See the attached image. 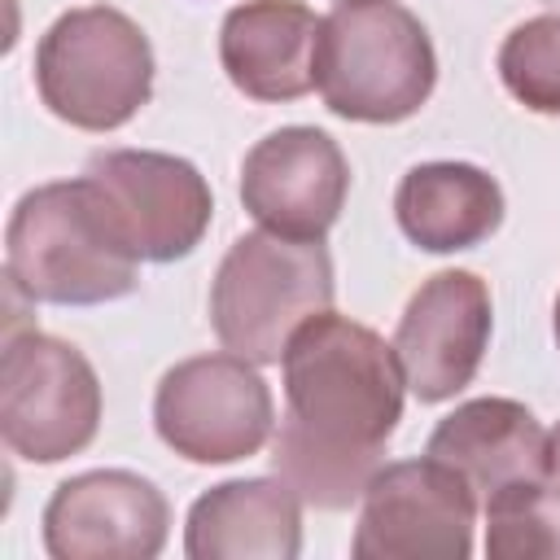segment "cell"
I'll return each instance as SVG.
<instances>
[{"mask_svg":"<svg viewBox=\"0 0 560 560\" xmlns=\"http://www.w3.org/2000/svg\"><path fill=\"white\" fill-rule=\"evenodd\" d=\"M284 420L271 442L276 477L302 503L341 512L363 499L381 451L402 420V363L394 341L332 306L298 324L280 354Z\"/></svg>","mask_w":560,"mask_h":560,"instance_id":"6da1fadb","label":"cell"},{"mask_svg":"<svg viewBox=\"0 0 560 560\" xmlns=\"http://www.w3.org/2000/svg\"><path fill=\"white\" fill-rule=\"evenodd\" d=\"M4 280L26 302L101 306L140 289V254L92 175L18 197L4 228Z\"/></svg>","mask_w":560,"mask_h":560,"instance_id":"7a4b0ae2","label":"cell"},{"mask_svg":"<svg viewBox=\"0 0 560 560\" xmlns=\"http://www.w3.org/2000/svg\"><path fill=\"white\" fill-rule=\"evenodd\" d=\"M438 83L424 22L398 0H337L319 18L315 92L346 122H402Z\"/></svg>","mask_w":560,"mask_h":560,"instance_id":"3957f363","label":"cell"},{"mask_svg":"<svg viewBox=\"0 0 560 560\" xmlns=\"http://www.w3.org/2000/svg\"><path fill=\"white\" fill-rule=\"evenodd\" d=\"M332 258L324 241L245 232L210 280V328L223 350L267 368L280 363L298 324L332 306Z\"/></svg>","mask_w":560,"mask_h":560,"instance_id":"277c9868","label":"cell"},{"mask_svg":"<svg viewBox=\"0 0 560 560\" xmlns=\"http://www.w3.org/2000/svg\"><path fill=\"white\" fill-rule=\"evenodd\" d=\"M35 92L79 131H118L153 96L149 35L114 4L70 9L35 44Z\"/></svg>","mask_w":560,"mask_h":560,"instance_id":"5b68a950","label":"cell"},{"mask_svg":"<svg viewBox=\"0 0 560 560\" xmlns=\"http://www.w3.org/2000/svg\"><path fill=\"white\" fill-rule=\"evenodd\" d=\"M101 429V381L88 354L39 328L4 332L0 433L26 464H61Z\"/></svg>","mask_w":560,"mask_h":560,"instance_id":"8992f818","label":"cell"},{"mask_svg":"<svg viewBox=\"0 0 560 560\" xmlns=\"http://www.w3.org/2000/svg\"><path fill=\"white\" fill-rule=\"evenodd\" d=\"M153 429L188 464H236L267 446L276 402L258 363L232 350L192 354L162 372L153 389Z\"/></svg>","mask_w":560,"mask_h":560,"instance_id":"52a82bcc","label":"cell"},{"mask_svg":"<svg viewBox=\"0 0 560 560\" xmlns=\"http://www.w3.org/2000/svg\"><path fill=\"white\" fill-rule=\"evenodd\" d=\"M350 551L359 560H464L472 556L477 494L468 481L433 459L381 464L359 499Z\"/></svg>","mask_w":560,"mask_h":560,"instance_id":"ba28073f","label":"cell"},{"mask_svg":"<svg viewBox=\"0 0 560 560\" xmlns=\"http://www.w3.org/2000/svg\"><path fill=\"white\" fill-rule=\"evenodd\" d=\"M83 175L101 184L140 262H179L210 232L214 197L188 158L158 149H101L88 158Z\"/></svg>","mask_w":560,"mask_h":560,"instance_id":"9c48e42d","label":"cell"},{"mask_svg":"<svg viewBox=\"0 0 560 560\" xmlns=\"http://www.w3.org/2000/svg\"><path fill=\"white\" fill-rule=\"evenodd\" d=\"M424 455L451 464L477 494L481 516L542 503L551 455L547 429L516 398H472L438 420Z\"/></svg>","mask_w":560,"mask_h":560,"instance_id":"30bf717a","label":"cell"},{"mask_svg":"<svg viewBox=\"0 0 560 560\" xmlns=\"http://www.w3.org/2000/svg\"><path fill=\"white\" fill-rule=\"evenodd\" d=\"M494 306L490 284L477 271H438L402 306L394 328V354L407 389L420 402H446L472 385L490 350Z\"/></svg>","mask_w":560,"mask_h":560,"instance_id":"8fae6325","label":"cell"},{"mask_svg":"<svg viewBox=\"0 0 560 560\" xmlns=\"http://www.w3.org/2000/svg\"><path fill=\"white\" fill-rule=\"evenodd\" d=\"M166 534V494L127 468L79 472L44 503V547L52 560H153Z\"/></svg>","mask_w":560,"mask_h":560,"instance_id":"7c38bea8","label":"cell"},{"mask_svg":"<svg viewBox=\"0 0 560 560\" xmlns=\"http://www.w3.org/2000/svg\"><path fill=\"white\" fill-rule=\"evenodd\" d=\"M350 192V162L319 127H280L262 136L241 162V206L267 232L324 241L341 219Z\"/></svg>","mask_w":560,"mask_h":560,"instance_id":"4fadbf2b","label":"cell"},{"mask_svg":"<svg viewBox=\"0 0 560 560\" xmlns=\"http://www.w3.org/2000/svg\"><path fill=\"white\" fill-rule=\"evenodd\" d=\"M319 18L302 0H245L219 26V66L236 92L262 105L315 92Z\"/></svg>","mask_w":560,"mask_h":560,"instance_id":"5bb4252c","label":"cell"},{"mask_svg":"<svg viewBox=\"0 0 560 560\" xmlns=\"http://www.w3.org/2000/svg\"><path fill=\"white\" fill-rule=\"evenodd\" d=\"M302 551V499L284 477H236L192 499L188 560H293Z\"/></svg>","mask_w":560,"mask_h":560,"instance_id":"9a60e30c","label":"cell"},{"mask_svg":"<svg viewBox=\"0 0 560 560\" xmlns=\"http://www.w3.org/2000/svg\"><path fill=\"white\" fill-rule=\"evenodd\" d=\"M394 219L424 254H459L503 223V188L472 162H420L394 188Z\"/></svg>","mask_w":560,"mask_h":560,"instance_id":"2e32d148","label":"cell"},{"mask_svg":"<svg viewBox=\"0 0 560 560\" xmlns=\"http://www.w3.org/2000/svg\"><path fill=\"white\" fill-rule=\"evenodd\" d=\"M494 66L516 105L560 118V13H538L512 26L499 44Z\"/></svg>","mask_w":560,"mask_h":560,"instance_id":"e0dca14e","label":"cell"},{"mask_svg":"<svg viewBox=\"0 0 560 560\" xmlns=\"http://www.w3.org/2000/svg\"><path fill=\"white\" fill-rule=\"evenodd\" d=\"M486 556L494 560H556L560 525L542 512V503L512 508L486 516Z\"/></svg>","mask_w":560,"mask_h":560,"instance_id":"ac0fdd59","label":"cell"},{"mask_svg":"<svg viewBox=\"0 0 560 560\" xmlns=\"http://www.w3.org/2000/svg\"><path fill=\"white\" fill-rule=\"evenodd\" d=\"M547 455H551V477H547V490L560 499V424L547 433Z\"/></svg>","mask_w":560,"mask_h":560,"instance_id":"d6986e66","label":"cell"},{"mask_svg":"<svg viewBox=\"0 0 560 560\" xmlns=\"http://www.w3.org/2000/svg\"><path fill=\"white\" fill-rule=\"evenodd\" d=\"M551 332H556V346H560V293H556V311H551Z\"/></svg>","mask_w":560,"mask_h":560,"instance_id":"ffe728a7","label":"cell"},{"mask_svg":"<svg viewBox=\"0 0 560 560\" xmlns=\"http://www.w3.org/2000/svg\"><path fill=\"white\" fill-rule=\"evenodd\" d=\"M551 4H560V0H551Z\"/></svg>","mask_w":560,"mask_h":560,"instance_id":"44dd1931","label":"cell"}]
</instances>
